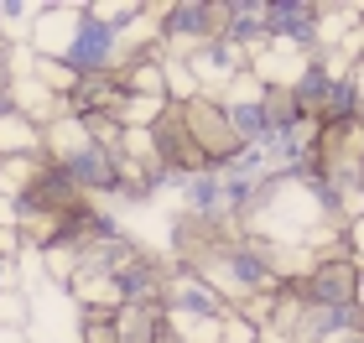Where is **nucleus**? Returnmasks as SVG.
I'll return each mask as SVG.
<instances>
[{"mask_svg": "<svg viewBox=\"0 0 364 343\" xmlns=\"http://www.w3.org/2000/svg\"><path fill=\"white\" fill-rule=\"evenodd\" d=\"M37 11L42 6H21V0H0V37H6L11 47L16 42H31V26H37Z\"/></svg>", "mask_w": 364, "mask_h": 343, "instance_id": "obj_8", "label": "nucleus"}, {"mask_svg": "<svg viewBox=\"0 0 364 343\" xmlns=\"http://www.w3.org/2000/svg\"><path fill=\"white\" fill-rule=\"evenodd\" d=\"M323 31V6L312 0H266V42L276 47H296V53H323L318 42Z\"/></svg>", "mask_w": 364, "mask_h": 343, "instance_id": "obj_3", "label": "nucleus"}, {"mask_svg": "<svg viewBox=\"0 0 364 343\" xmlns=\"http://www.w3.org/2000/svg\"><path fill=\"white\" fill-rule=\"evenodd\" d=\"M354 307H359V317H364V276H359V297H354Z\"/></svg>", "mask_w": 364, "mask_h": 343, "instance_id": "obj_9", "label": "nucleus"}, {"mask_svg": "<svg viewBox=\"0 0 364 343\" xmlns=\"http://www.w3.org/2000/svg\"><path fill=\"white\" fill-rule=\"evenodd\" d=\"M333 343H364V333H343V338H333Z\"/></svg>", "mask_w": 364, "mask_h": 343, "instance_id": "obj_10", "label": "nucleus"}, {"mask_svg": "<svg viewBox=\"0 0 364 343\" xmlns=\"http://www.w3.org/2000/svg\"><path fill=\"white\" fill-rule=\"evenodd\" d=\"M167 312L161 302H130L114 307V343H167Z\"/></svg>", "mask_w": 364, "mask_h": 343, "instance_id": "obj_7", "label": "nucleus"}, {"mask_svg": "<svg viewBox=\"0 0 364 343\" xmlns=\"http://www.w3.org/2000/svg\"><path fill=\"white\" fill-rule=\"evenodd\" d=\"M219 37V0H177V6H161V47L172 58L193 53Z\"/></svg>", "mask_w": 364, "mask_h": 343, "instance_id": "obj_2", "label": "nucleus"}, {"mask_svg": "<svg viewBox=\"0 0 364 343\" xmlns=\"http://www.w3.org/2000/svg\"><path fill=\"white\" fill-rule=\"evenodd\" d=\"M359 266L349 255H318L312 266L296 276V281H287L302 302H312V307H354V297H359Z\"/></svg>", "mask_w": 364, "mask_h": 343, "instance_id": "obj_1", "label": "nucleus"}, {"mask_svg": "<svg viewBox=\"0 0 364 343\" xmlns=\"http://www.w3.org/2000/svg\"><path fill=\"white\" fill-rule=\"evenodd\" d=\"M21 156H42V125L16 104V94L0 99V161H21Z\"/></svg>", "mask_w": 364, "mask_h": 343, "instance_id": "obj_6", "label": "nucleus"}, {"mask_svg": "<svg viewBox=\"0 0 364 343\" xmlns=\"http://www.w3.org/2000/svg\"><path fill=\"white\" fill-rule=\"evenodd\" d=\"M219 37L255 58L266 47V0H219Z\"/></svg>", "mask_w": 364, "mask_h": 343, "instance_id": "obj_5", "label": "nucleus"}, {"mask_svg": "<svg viewBox=\"0 0 364 343\" xmlns=\"http://www.w3.org/2000/svg\"><path fill=\"white\" fill-rule=\"evenodd\" d=\"M219 109H224V120H229L240 146H260L271 136L266 130V84H260L255 73H240L235 84L219 94Z\"/></svg>", "mask_w": 364, "mask_h": 343, "instance_id": "obj_4", "label": "nucleus"}, {"mask_svg": "<svg viewBox=\"0 0 364 343\" xmlns=\"http://www.w3.org/2000/svg\"><path fill=\"white\" fill-rule=\"evenodd\" d=\"M354 120H359V130H364V99H359V109H354Z\"/></svg>", "mask_w": 364, "mask_h": 343, "instance_id": "obj_11", "label": "nucleus"}]
</instances>
